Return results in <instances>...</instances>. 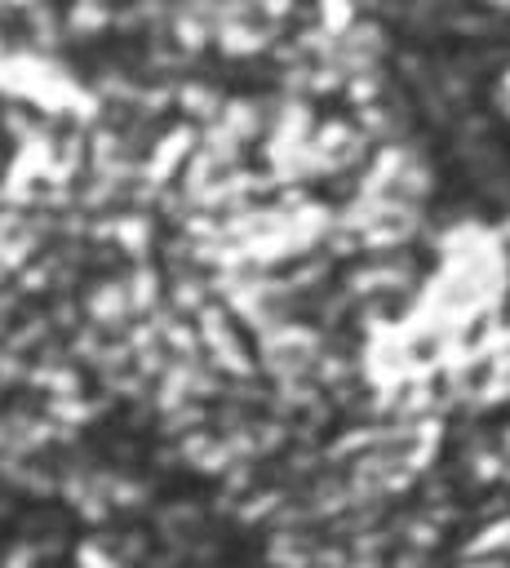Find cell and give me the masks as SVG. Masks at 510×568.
<instances>
[{"label":"cell","instance_id":"cell-1","mask_svg":"<svg viewBox=\"0 0 510 568\" xmlns=\"http://www.w3.org/2000/svg\"><path fill=\"white\" fill-rule=\"evenodd\" d=\"M222 106H226V89L217 84V80H208V75H186L182 84H177V115L182 120H191V124H213V120H222Z\"/></svg>","mask_w":510,"mask_h":568}]
</instances>
